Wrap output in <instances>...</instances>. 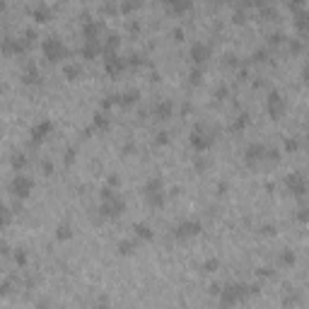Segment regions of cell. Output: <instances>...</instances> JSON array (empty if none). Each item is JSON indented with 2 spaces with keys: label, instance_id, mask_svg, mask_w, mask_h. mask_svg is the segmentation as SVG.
<instances>
[{
  "label": "cell",
  "instance_id": "cell-49",
  "mask_svg": "<svg viewBox=\"0 0 309 309\" xmlns=\"http://www.w3.org/2000/svg\"><path fill=\"white\" fill-rule=\"evenodd\" d=\"M225 94H227V87H218V99H225Z\"/></svg>",
  "mask_w": 309,
  "mask_h": 309
},
{
  "label": "cell",
  "instance_id": "cell-2",
  "mask_svg": "<svg viewBox=\"0 0 309 309\" xmlns=\"http://www.w3.org/2000/svg\"><path fill=\"white\" fill-rule=\"evenodd\" d=\"M123 213H126V198L118 191L109 189V186L102 189V193H99V215L104 220H116Z\"/></svg>",
  "mask_w": 309,
  "mask_h": 309
},
{
  "label": "cell",
  "instance_id": "cell-12",
  "mask_svg": "<svg viewBox=\"0 0 309 309\" xmlns=\"http://www.w3.org/2000/svg\"><path fill=\"white\" fill-rule=\"evenodd\" d=\"M210 53H213V46L208 44V41H193L191 48H189V56H191V61L200 66V63H205L208 58H210Z\"/></svg>",
  "mask_w": 309,
  "mask_h": 309
},
{
  "label": "cell",
  "instance_id": "cell-19",
  "mask_svg": "<svg viewBox=\"0 0 309 309\" xmlns=\"http://www.w3.org/2000/svg\"><path fill=\"white\" fill-rule=\"evenodd\" d=\"M133 232H135L133 237H135L138 242H150V239L154 237L153 227H150L148 222H135V225H133Z\"/></svg>",
  "mask_w": 309,
  "mask_h": 309
},
{
  "label": "cell",
  "instance_id": "cell-27",
  "mask_svg": "<svg viewBox=\"0 0 309 309\" xmlns=\"http://www.w3.org/2000/svg\"><path fill=\"white\" fill-rule=\"evenodd\" d=\"M167 10H172V12H186V10H191V0H169Z\"/></svg>",
  "mask_w": 309,
  "mask_h": 309
},
{
  "label": "cell",
  "instance_id": "cell-51",
  "mask_svg": "<svg viewBox=\"0 0 309 309\" xmlns=\"http://www.w3.org/2000/svg\"><path fill=\"white\" fill-rule=\"evenodd\" d=\"M205 167V159H196V169H203Z\"/></svg>",
  "mask_w": 309,
  "mask_h": 309
},
{
  "label": "cell",
  "instance_id": "cell-24",
  "mask_svg": "<svg viewBox=\"0 0 309 309\" xmlns=\"http://www.w3.org/2000/svg\"><path fill=\"white\" fill-rule=\"evenodd\" d=\"M295 27L300 29L302 37L307 34V27H309V12L307 10H300V12H297V17H295Z\"/></svg>",
  "mask_w": 309,
  "mask_h": 309
},
{
  "label": "cell",
  "instance_id": "cell-8",
  "mask_svg": "<svg viewBox=\"0 0 309 309\" xmlns=\"http://www.w3.org/2000/svg\"><path fill=\"white\" fill-rule=\"evenodd\" d=\"M244 159L249 164H256L259 159H278V150L275 148H266L264 143H251L244 150Z\"/></svg>",
  "mask_w": 309,
  "mask_h": 309
},
{
  "label": "cell",
  "instance_id": "cell-10",
  "mask_svg": "<svg viewBox=\"0 0 309 309\" xmlns=\"http://www.w3.org/2000/svg\"><path fill=\"white\" fill-rule=\"evenodd\" d=\"M266 109L270 114V118H280L287 109V102H285V97H283V92L270 89V92H268V99H266Z\"/></svg>",
  "mask_w": 309,
  "mask_h": 309
},
{
  "label": "cell",
  "instance_id": "cell-46",
  "mask_svg": "<svg viewBox=\"0 0 309 309\" xmlns=\"http://www.w3.org/2000/svg\"><path fill=\"white\" fill-rule=\"evenodd\" d=\"M264 234H275V225H264Z\"/></svg>",
  "mask_w": 309,
  "mask_h": 309
},
{
  "label": "cell",
  "instance_id": "cell-41",
  "mask_svg": "<svg viewBox=\"0 0 309 309\" xmlns=\"http://www.w3.org/2000/svg\"><path fill=\"white\" fill-rule=\"evenodd\" d=\"M94 309H114V307L109 305V300H107V297H102V300L94 305Z\"/></svg>",
  "mask_w": 309,
  "mask_h": 309
},
{
  "label": "cell",
  "instance_id": "cell-33",
  "mask_svg": "<svg viewBox=\"0 0 309 309\" xmlns=\"http://www.w3.org/2000/svg\"><path fill=\"white\" fill-rule=\"evenodd\" d=\"M283 41H285V34H283V32H275V34L268 37V44L270 46H278V44H283Z\"/></svg>",
  "mask_w": 309,
  "mask_h": 309
},
{
  "label": "cell",
  "instance_id": "cell-4",
  "mask_svg": "<svg viewBox=\"0 0 309 309\" xmlns=\"http://www.w3.org/2000/svg\"><path fill=\"white\" fill-rule=\"evenodd\" d=\"M34 39H37V32H34V29H27L22 37H5L0 51L7 53V56H20V53H24V51L29 48V44H32Z\"/></svg>",
  "mask_w": 309,
  "mask_h": 309
},
{
  "label": "cell",
  "instance_id": "cell-11",
  "mask_svg": "<svg viewBox=\"0 0 309 309\" xmlns=\"http://www.w3.org/2000/svg\"><path fill=\"white\" fill-rule=\"evenodd\" d=\"M285 186L292 196L305 198V193H307V177H305L302 172H292V174L285 177Z\"/></svg>",
  "mask_w": 309,
  "mask_h": 309
},
{
  "label": "cell",
  "instance_id": "cell-15",
  "mask_svg": "<svg viewBox=\"0 0 309 309\" xmlns=\"http://www.w3.org/2000/svg\"><path fill=\"white\" fill-rule=\"evenodd\" d=\"M172 114H174V102L172 99H157L153 104V116L157 121H167V118H172Z\"/></svg>",
  "mask_w": 309,
  "mask_h": 309
},
{
  "label": "cell",
  "instance_id": "cell-40",
  "mask_svg": "<svg viewBox=\"0 0 309 309\" xmlns=\"http://www.w3.org/2000/svg\"><path fill=\"white\" fill-rule=\"evenodd\" d=\"M266 56H268V51H266V48H259V51L254 53V61H256V63H261V61H264Z\"/></svg>",
  "mask_w": 309,
  "mask_h": 309
},
{
  "label": "cell",
  "instance_id": "cell-23",
  "mask_svg": "<svg viewBox=\"0 0 309 309\" xmlns=\"http://www.w3.org/2000/svg\"><path fill=\"white\" fill-rule=\"evenodd\" d=\"M63 75H66L68 80H80V75H82V66L77 63V61H70L63 66Z\"/></svg>",
  "mask_w": 309,
  "mask_h": 309
},
{
  "label": "cell",
  "instance_id": "cell-29",
  "mask_svg": "<svg viewBox=\"0 0 309 309\" xmlns=\"http://www.w3.org/2000/svg\"><path fill=\"white\" fill-rule=\"evenodd\" d=\"M34 17H37L39 22H46V20L51 17V10H48V5H37V7H34Z\"/></svg>",
  "mask_w": 309,
  "mask_h": 309
},
{
  "label": "cell",
  "instance_id": "cell-38",
  "mask_svg": "<svg viewBox=\"0 0 309 309\" xmlns=\"http://www.w3.org/2000/svg\"><path fill=\"white\" fill-rule=\"evenodd\" d=\"M290 51H292V53H300V51H302V41H300V39H292V41H290Z\"/></svg>",
  "mask_w": 309,
  "mask_h": 309
},
{
  "label": "cell",
  "instance_id": "cell-18",
  "mask_svg": "<svg viewBox=\"0 0 309 309\" xmlns=\"http://www.w3.org/2000/svg\"><path fill=\"white\" fill-rule=\"evenodd\" d=\"M138 246H140V242H138L135 237L118 239V244H116V254H118V256H131V254H135V251H138Z\"/></svg>",
  "mask_w": 309,
  "mask_h": 309
},
{
  "label": "cell",
  "instance_id": "cell-39",
  "mask_svg": "<svg viewBox=\"0 0 309 309\" xmlns=\"http://www.w3.org/2000/svg\"><path fill=\"white\" fill-rule=\"evenodd\" d=\"M121 184V177H116V174H109V179H107V186L109 189H114V186H118Z\"/></svg>",
  "mask_w": 309,
  "mask_h": 309
},
{
  "label": "cell",
  "instance_id": "cell-44",
  "mask_svg": "<svg viewBox=\"0 0 309 309\" xmlns=\"http://www.w3.org/2000/svg\"><path fill=\"white\" fill-rule=\"evenodd\" d=\"M138 5H140V2H123V5H121V10H123V12H131V10H135V7H138Z\"/></svg>",
  "mask_w": 309,
  "mask_h": 309
},
{
  "label": "cell",
  "instance_id": "cell-47",
  "mask_svg": "<svg viewBox=\"0 0 309 309\" xmlns=\"http://www.w3.org/2000/svg\"><path fill=\"white\" fill-rule=\"evenodd\" d=\"M259 275H264V278L270 275V278H273V270H270V268H259Z\"/></svg>",
  "mask_w": 309,
  "mask_h": 309
},
{
  "label": "cell",
  "instance_id": "cell-25",
  "mask_svg": "<svg viewBox=\"0 0 309 309\" xmlns=\"http://www.w3.org/2000/svg\"><path fill=\"white\" fill-rule=\"evenodd\" d=\"M249 121H251V116H249L246 111H242V114H239V116L230 123V131H244V128L249 126Z\"/></svg>",
  "mask_w": 309,
  "mask_h": 309
},
{
  "label": "cell",
  "instance_id": "cell-13",
  "mask_svg": "<svg viewBox=\"0 0 309 309\" xmlns=\"http://www.w3.org/2000/svg\"><path fill=\"white\" fill-rule=\"evenodd\" d=\"M126 66H128V63H126V58H123L118 51H116V53H107V56H104V70L109 73L111 77H116L118 73H123Z\"/></svg>",
  "mask_w": 309,
  "mask_h": 309
},
{
  "label": "cell",
  "instance_id": "cell-42",
  "mask_svg": "<svg viewBox=\"0 0 309 309\" xmlns=\"http://www.w3.org/2000/svg\"><path fill=\"white\" fill-rule=\"evenodd\" d=\"M237 63H239V61H237L234 53H227V56H225V66H237Z\"/></svg>",
  "mask_w": 309,
  "mask_h": 309
},
{
  "label": "cell",
  "instance_id": "cell-1",
  "mask_svg": "<svg viewBox=\"0 0 309 309\" xmlns=\"http://www.w3.org/2000/svg\"><path fill=\"white\" fill-rule=\"evenodd\" d=\"M259 292V285H251V283H227L218 290V300H220L222 309L237 307L239 302H244L246 297L256 295Z\"/></svg>",
  "mask_w": 309,
  "mask_h": 309
},
{
  "label": "cell",
  "instance_id": "cell-5",
  "mask_svg": "<svg viewBox=\"0 0 309 309\" xmlns=\"http://www.w3.org/2000/svg\"><path fill=\"white\" fill-rule=\"evenodd\" d=\"M189 143L196 153H208L215 143V131L208 128L205 123H198V126H193V131L189 135Z\"/></svg>",
  "mask_w": 309,
  "mask_h": 309
},
{
  "label": "cell",
  "instance_id": "cell-20",
  "mask_svg": "<svg viewBox=\"0 0 309 309\" xmlns=\"http://www.w3.org/2000/svg\"><path fill=\"white\" fill-rule=\"evenodd\" d=\"M99 51H102V41H99V39H85V44L80 48V53H82L85 58H94Z\"/></svg>",
  "mask_w": 309,
  "mask_h": 309
},
{
  "label": "cell",
  "instance_id": "cell-31",
  "mask_svg": "<svg viewBox=\"0 0 309 309\" xmlns=\"http://www.w3.org/2000/svg\"><path fill=\"white\" fill-rule=\"evenodd\" d=\"M295 259H297V256H295L292 249H283V251H280V264L283 266H292L295 264Z\"/></svg>",
  "mask_w": 309,
  "mask_h": 309
},
{
  "label": "cell",
  "instance_id": "cell-14",
  "mask_svg": "<svg viewBox=\"0 0 309 309\" xmlns=\"http://www.w3.org/2000/svg\"><path fill=\"white\" fill-rule=\"evenodd\" d=\"M51 133H53V121H51V118H39V121L32 126L29 135H32V143H41Z\"/></svg>",
  "mask_w": 309,
  "mask_h": 309
},
{
  "label": "cell",
  "instance_id": "cell-9",
  "mask_svg": "<svg viewBox=\"0 0 309 309\" xmlns=\"http://www.w3.org/2000/svg\"><path fill=\"white\" fill-rule=\"evenodd\" d=\"M34 191V179L27 177V174H22V172H17L15 177L10 179V193L15 196V198H27L29 193Z\"/></svg>",
  "mask_w": 309,
  "mask_h": 309
},
{
  "label": "cell",
  "instance_id": "cell-6",
  "mask_svg": "<svg viewBox=\"0 0 309 309\" xmlns=\"http://www.w3.org/2000/svg\"><path fill=\"white\" fill-rule=\"evenodd\" d=\"M41 53H44V58L56 63V61L68 58V46L58 34H48V37H44V41H41Z\"/></svg>",
  "mask_w": 309,
  "mask_h": 309
},
{
  "label": "cell",
  "instance_id": "cell-22",
  "mask_svg": "<svg viewBox=\"0 0 309 309\" xmlns=\"http://www.w3.org/2000/svg\"><path fill=\"white\" fill-rule=\"evenodd\" d=\"M109 126H111L109 114H107V111H97L94 118H92V128H94V131H107Z\"/></svg>",
  "mask_w": 309,
  "mask_h": 309
},
{
  "label": "cell",
  "instance_id": "cell-37",
  "mask_svg": "<svg viewBox=\"0 0 309 309\" xmlns=\"http://www.w3.org/2000/svg\"><path fill=\"white\" fill-rule=\"evenodd\" d=\"M10 290H12V280H2L0 283V297H5Z\"/></svg>",
  "mask_w": 309,
  "mask_h": 309
},
{
  "label": "cell",
  "instance_id": "cell-26",
  "mask_svg": "<svg viewBox=\"0 0 309 309\" xmlns=\"http://www.w3.org/2000/svg\"><path fill=\"white\" fill-rule=\"evenodd\" d=\"M73 237V227H70V222H61L58 227H56V239L58 242H68Z\"/></svg>",
  "mask_w": 309,
  "mask_h": 309
},
{
  "label": "cell",
  "instance_id": "cell-35",
  "mask_svg": "<svg viewBox=\"0 0 309 309\" xmlns=\"http://www.w3.org/2000/svg\"><path fill=\"white\" fill-rule=\"evenodd\" d=\"M15 261L20 266L27 264V251H24V249H15Z\"/></svg>",
  "mask_w": 309,
  "mask_h": 309
},
{
  "label": "cell",
  "instance_id": "cell-16",
  "mask_svg": "<svg viewBox=\"0 0 309 309\" xmlns=\"http://www.w3.org/2000/svg\"><path fill=\"white\" fill-rule=\"evenodd\" d=\"M22 82L24 85H39L41 82V70H39V66L37 63H27L22 70Z\"/></svg>",
  "mask_w": 309,
  "mask_h": 309
},
{
  "label": "cell",
  "instance_id": "cell-17",
  "mask_svg": "<svg viewBox=\"0 0 309 309\" xmlns=\"http://www.w3.org/2000/svg\"><path fill=\"white\" fill-rule=\"evenodd\" d=\"M102 29H104V24L99 22V20L85 17V22H82V34H85V39H99Z\"/></svg>",
  "mask_w": 309,
  "mask_h": 309
},
{
  "label": "cell",
  "instance_id": "cell-43",
  "mask_svg": "<svg viewBox=\"0 0 309 309\" xmlns=\"http://www.w3.org/2000/svg\"><path fill=\"white\" fill-rule=\"evenodd\" d=\"M203 268H205V270H215V268H218V259H208V261L203 264Z\"/></svg>",
  "mask_w": 309,
  "mask_h": 309
},
{
  "label": "cell",
  "instance_id": "cell-36",
  "mask_svg": "<svg viewBox=\"0 0 309 309\" xmlns=\"http://www.w3.org/2000/svg\"><path fill=\"white\" fill-rule=\"evenodd\" d=\"M297 148H300V140H297V138H287V140H285V150L295 153Z\"/></svg>",
  "mask_w": 309,
  "mask_h": 309
},
{
  "label": "cell",
  "instance_id": "cell-45",
  "mask_svg": "<svg viewBox=\"0 0 309 309\" xmlns=\"http://www.w3.org/2000/svg\"><path fill=\"white\" fill-rule=\"evenodd\" d=\"M73 159H75V148H68L66 150V164H73Z\"/></svg>",
  "mask_w": 309,
  "mask_h": 309
},
{
  "label": "cell",
  "instance_id": "cell-32",
  "mask_svg": "<svg viewBox=\"0 0 309 309\" xmlns=\"http://www.w3.org/2000/svg\"><path fill=\"white\" fill-rule=\"evenodd\" d=\"M200 80H203L200 68H191V73H189V85H200Z\"/></svg>",
  "mask_w": 309,
  "mask_h": 309
},
{
  "label": "cell",
  "instance_id": "cell-7",
  "mask_svg": "<svg viewBox=\"0 0 309 309\" xmlns=\"http://www.w3.org/2000/svg\"><path fill=\"white\" fill-rule=\"evenodd\" d=\"M203 232V222L198 218H184L179 220L174 227H172V237L179 239V242H186V239H193Z\"/></svg>",
  "mask_w": 309,
  "mask_h": 309
},
{
  "label": "cell",
  "instance_id": "cell-50",
  "mask_svg": "<svg viewBox=\"0 0 309 309\" xmlns=\"http://www.w3.org/2000/svg\"><path fill=\"white\" fill-rule=\"evenodd\" d=\"M172 37H177V39H181V37H184V32H181V29H172Z\"/></svg>",
  "mask_w": 309,
  "mask_h": 309
},
{
  "label": "cell",
  "instance_id": "cell-30",
  "mask_svg": "<svg viewBox=\"0 0 309 309\" xmlns=\"http://www.w3.org/2000/svg\"><path fill=\"white\" fill-rule=\"evenodd\" d=\"M10 162H12V169H17V172H20L22 167H27V154H24V153H15Z\"/></svg>",
  "mask_w": 309,
  "mask_h": 309
},
{
  "label": "cell",
  "instance_id": "cell-48",
  "mask_svg": "<svg viewBox=\"0 0 309 309\" xmlns=\"http://www.w3.org/2000/svg\"><path fill=\"white\" fill-rule=\"evenodd\" d=\"M297 218H300V220H305V218H307V208H305V205H300V210H297Z\"/></svg>",
  "mask_w": 309,
  "mask_h": 309
},
{
  "label": "cell",
  "instance_id": "cell-34",
  "mask_svg": "<svg viewBox=\"0 0 309 309\" xmlns=\"http://www.w3.org/2000/svg\"><path fill=\"white\" fill-rule=\"evenodd\" d=\"M167 143H169V133L159 131L157 133V138H154V145H167Z\"/></svg>",
  "mask_w": 309,
  "mask_h": 309
},
{
  "label": "cell",
  "instance_id": "cell-3",
  "mask_svg": "<svg viewBox=\"0 0 309 309\" xmlns=\"http://www.w3.org/2000/svg\"><path fill=\"white\" fill-rule=\"evenodd\" d=\"M143 196L148 200L150 208H162L167 203V193H164V181L162 177H150L143 186Z\"/></svg>",
  "mask_w": 309,
  "mask_h": 309
},
{
  "label": "cell",
  "instance_id": "cell-21",
  "mask_svg": "<svg viewBox=\"0 0 309 309\" xmlns=\"http://www.w3.org/2000/svg\"><path fill=\"white\" fill-rule=\"evenodd\" d=\"M138 99H140L138 89H126L123 94H116V104H121V107H133Z\"/></svg>",
  "mask_w": 309,
  "mask_h": 309
},
{
  "label": "cell",
  "instance_id": "cell-28",
  "mask_svg": "<svg viewBox=\"0 0 309 309\" xmlns=\"http://www.w3.org/2000/svg\"><path fill=\"white\" fill-rule=\"evenodd\" d=\"M10 222H12V210L5 203H0V227H7Z\"/></svg>",
  "mask_w": 309,
  "mask_h": 309
}]
</instances>
